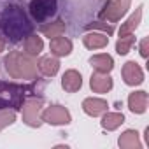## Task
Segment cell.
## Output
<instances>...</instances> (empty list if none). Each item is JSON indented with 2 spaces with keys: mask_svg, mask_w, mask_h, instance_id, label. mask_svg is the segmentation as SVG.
<instances>
[{
  "mask_svg": "<svg viewBox=\"0 0 149 149\" xmlns=\"http://www.w3.org/2000/svg\"><path fill=\"white\" fill-rule=\"evenodd\" d=\"M0 26L11 40H19L32 33V23L28 21L23 9L16 6H11L4 11L0 18Z\"/></svg>",
  "mask_w": 149,
  "mask_h": 149,
  "instance_id": "6da1fadb",
  "label": "cell"
},
{
  "mask_svg": "<svg viewBox=\"0 0 149 149\" xmlns=\"http://www.w3.org/2000/svg\"><path fill=\"white\" fill-rule=\"evenodd\" d=\"M6 70L13 79H35L37 76V63L35 58L26 54V53H19V51H11L6 56Z\"/></svg>",
  "mask_w": 149,
  "mask_h": 149,
  "instance_id": "7a4b0ae2",
  "label": "cell"
},
{
  "mask_svg": "<svg viewBox=\"0 0 149 149\" xmlns=\"http://www.w3.org/2000/svg\"><path fill=\"white\" fill-rule=\"evenodd\" d=\"M130 2L132 0H107L105 6L100 11V18L105 21H111V23L119 21L130 9Z\"/></svg>",
  "mask_w": 149,
  "mask_h": 149,
  "instance_id": "3957f363",
  "label": "cell"
},
{
  "mask_svg": "<svg viewBox=\"0 0 149 149\" xmlns=\"http://www.w3.org/2000/svg\"><path fill=\"white\" fill-rule=\"evenodd\" d=\"M23 88L14 86V84H6L0 83V109L6 107H19L23 105L21 98H23Z\"/></svg>",
  "mask_w": 149,
  "mask_h": 149,
  "instance_id": "277c9868",
  "label": "cell"
},
{
  "mask_svg": "<svg viewBox=\"0 0 149 149\" xmlns=\"http://www.w3.org/2000/svg\"><path fill=\"white\" fill-rule=\"evenodd\" d=\"M23 121L32 126V128H39L42 125V98H30L23 104Z\"/></svg>",
  "mask_w": 149,
  "mask_h": 149,
  "instance_id": "5b68a950",
  "label": "cell"
},
{
  "mask_svg": "<svg viewBox=\"0 0 149 149\" xmlns=\"http://www.w3.org/2000/svg\"><path fill=\"white\" fill-rule=\"evenodd\" d=\"M56 13V0H32L30 14L35 21L42 23Z\"/></svg>",
  "mask_w": 149,
  "mask_h": 149,
  "instance_id": "8992f818",
  "label": "cell"
},
{
  "mask_svg": "<svg viewBox=\"0 0 149 149\" xmlns=\"http://www.w3.org/2000/svg\"><path fill=\"white\" fill-rule=\"evenodd\" d=\"M40 118H42V123H49V125H68L72 121L70 112L61 105L47 107L46 111L40 112Z\"/></svg>",
  "mask_w": 149,
  "mask_h": 149,
  "instance_id": "52a82bcc",
  "label": "cell"
},
{
  "mask_svg": "<svg viewBox=\"0 0 149 149\" xmlns=\"http://www.w3.org/2000/svg\"><path fill=\"white\" fill-rule=\"evenodd\" d=\"M123 79L128 86H139L144 81V72L135 61H126L123 65Z\"/></svg>",
  "mask_w": 149,
  "mask_h": 149,
  "instance_id": "ba28073f",
  "label": "cell"
},
{
  "mask_svg": "<svg viewBox=\"0 0 149 149\" xmlns=\"http://www.w3.org/2000/svg\"><path fill=\"white\" fill-rule=\"evenodd\" d=\"M90 86L95 93H107L112 90V77L105 72H95L91 74Z\"/></svg>",
  "mask_w": 149,
  "mask_h": 149,
  "instance_id": "9c48e42d",
  "label": "cell"
},
{
  "mask_svg": "<svg viewBox=\"0 0 149 149\" xmlns=\"http://www.w3.org/2000/svg\"><path fill=\"white\" fill-rule=\"evenodd\" d=\"M61 86L65 91L68 93H76L81 90L83 86V77H81V74L77 70H67L63 74V77H61Z\"/></svg>",
  "mask_w": 149,
  "mask_h": 149,
  "instance_id": "30bf717a",
  "label": "cell"
},
{
  "mask_svg": "<svg viewBox=\"0 0 149 149\" xmlns=\"http://www.w3.org/2000/svg\"><path fill=\"white\" fill-rule=\"evenodd\" d=\"M147 93L146 91H133L128 97V107L135 114H144L147 111Z\"/></svg>",
  "mask_w": 149,
  "mask_h": 149,
  "instance_id": "8fae6325",
  "label": "cell"
},
{
  "mask_svg": "<svg viewBox=\"0 0 149 149\" xmlns=\"http://www.w3.org/2000/svg\"><path fill=\"white\" fill-rule=\"evenodd\" d=\"M107 107H109V104L105 100H102V98H86L83 102V111L88 116H93V118L107 112Z\"/></svg>",
  "mask_w": 149,
  "mask_h": 149,
  "instance_id": "7c38bea8",
  "label": "cell"
},
{
  "mask_svg": "<svg viewBox=\"0 0 149 149\" xmlns=\"http://www.w3.org/2000/svg\"><path fill=\"white\" fill-rule=\"evenodd\" d=\"M49 47H51V53L54 56H68L72 53V42L67 37H61V35L53 37Z\"/></svg>",
  "mask_w": 149,
  "mask_h": 149,
  "instance_id": "4fadbf2b",
  "label": "cell"
},
{
  "mask_svg": "<svg viewBox=\"0 0 149 149\" xmlns=\"http://www.w3.org/2000/svg\"><path fill=\"white\" fill-rule=\"evenodd\" d=\"M39 70L44 74L46 77H53V76H56V72H58V68H60V61H58V58L56 56H42L40 60H39Z\"/></svg>",
  "mask_w": 149,
  "mask_h": 149,
  "instance_id": "5bb4252c",
  "label": "cell"
},
{
  "mask_svg": "<svg viewBox=\"0 0 149 149\" xmlns=\"http://www.w3.org/2000/svg\"><path fill=\"white\" fill-rule=\"evenodd\" d=\"M142 6H139L137 9H135V13L121 25V28H119V37L121 35H130V33H133L135 32V28L139 26V23H140V19H142Z\"/></svg>",
  "mask_w": 149,
  "mask_h": 149,
  "instance_id": "9a60e30c",
  "label": "cell"
},
{
  "mask_svg": "<svg viewBox=\"0 0 149 149\" xmlns=\"http://www.w3.org/2000/svg\"><path fill=\"white\" fill-rule=\"evenodd\" d=\"M118 144H119V147H123V149H140V147H142V144H140V140H139V133H137L135 130H126V132H123L121 137H119V140H118Z\"/></svg>",
  "mask_w": 149,
  "mask_h": 149,
  "instance_id": "2e32d148",
  "label": "cell"
},
{
  "mask_svg": "<svg viewBox=\"0 0 149 149\" xmlns=\"http://www.w3.org/2000/svg\"><path fill=\"white\" fill-rule=\"evenodd\" d=\"M83 42H84V46L88 47V49H102V47H105L107 44H109V37L107 35H104V33H86L84 37H83Z\"/></svg>",
  "mask_w": 149,
  "mask_h": 149,
  "instance_id": "e0dca14e",
  "label": "cell"
},
{
  "mask_svg": "<svg viewBox=\"0 0 149 149\" xmlns=\"http://www.w3.org/2000/svg\"><path fill=\"white\" fill-rule=\"evenodd\" d=\"M90 63L95 67L97 72H105V74H109L114 67V61L109 54H95L90 58Z\"/></svg>",
  "mask_w": 149,
  "mask_h": 149,
  "instance_id": "ac0fdd59",
  "label": "cell"
},
{
  "mask_svg": "<svg viewBox=\"0 0 149 149\" xmlns=\"http://www.w3.org/2000/svg\"><path fill=\"white\" fill-rule=\"evenodd\" d=\"M125 123V116L121 112H104V118H102V126L105 130H116L119 128L121 125Z\"/></svg>",
  "mask_w": 149,
  "mask_h": 149,
  "instance_id": "d6986e66",
  "label": "cell"
},
{
  "mask_svg": "<svg viewBox=\"0 0 149 149\" xmlns=\"http://www.w3.org/2000/svg\"><path fill=\"white\" fill-rule=\"evenodd\" d=\"M63 32H65V23H63L61 19H56V21H53V23H44V25H40V33L46 35V37H49V39L58 37V35H61Z\"/></svg>",
  "mask_w": 149,
  "mask_h": 149,
  "instance_id": "ffe728a7",
  "label": "cell"
},
{
  "mask_svg": "<svg viewBox=\"0 0 149 149\" xmlns=\"http://www.w3.org/2000/svg\"><path fill=\"white\" fill-rule=\"evenodd\" d=\"M42 47H44V42H42L40 37H37V35H33V33H30V35L25 37V53H26V54L37 56V54L42 51Z\"/></svg>",
  "mask_w": 149,
  "mask_h": 149,
  "instance_id": "44dd1931",
  "label": "cell"
},
{
  "mask_svg": "<svg viewBox=\"0 0 149 149\" xmlns=\"http://www.w3.org/2000/svg\"><path fill=\"white\" fill-rule=\"evenodd\" d=\"M133 44H135L133 33H130V35H121L119 40L116 42V51H118V54H126V53L132 49Z\"/></svg>",
  "mask_w": 149,
  "mask_h": 149,
  "instance_id": "7402d4cb",
  "label": "cell"
},
{
  "mask_svg": "<svg viewBox=\"0 0 149 149\" xmlns=\"http://www.w3.org/2000/svg\"><path fill=\"white\" fill-rule=\"evenodd\" d=\"M16 121V112L14 111H0V132L6 126L13 125Z\"/></svg>",
  "mask_w": 149,
  "mask_h": 149,
  "instance_id": "603a6c76",
  "label": "cell"
},
{
  "mask_svg": "<svg viewBox=\"0 0 149 149\" xmlns=\"http://www.w3.org/2000/svg\"><path fill=\"white\" fill-rule=\"evenodd\" d=\"M86 28H88V30H95V28H98V30H104L107 35H111V33H112V26H111V25H107V23H102V21H93V23L86 25Z\"/></svg>",
  "mask_w": 149,
  "mask_h": 149,
  "instance_id": "cb8c5ba5",
  "label": "cell"
},
{
  "mask_svg": "<svg viewBox=\"0 0 149 149\" xmlns=\"http://www.w3.org/2000/svg\"><path fill=\"white\" fill-rule=\"evenodd\" d=\"M140 54H142V58L149 56V39L147 37H144L142 42H140Z\"/></svg>",
  "mask_w": 149,
  "mask_h": 149,
  "instance_id": "d4e9b609",
  "label": "cell"
},
{
  "mask_svg": "<svg viewBox=\"0 0 149 149\" xmlns=\"http://www.w3.org/2000/svg\"><path fill=\"white\" fill-rule=\"evenodd\" d=\"M4 47H6V40H4V37H0V53L4 51Z\"/></svg>",
  "mask_w": 149,
  "mask_h": 149,
  "instance_id": "484cf974",
  "label": "cell"
}]
</instances>
